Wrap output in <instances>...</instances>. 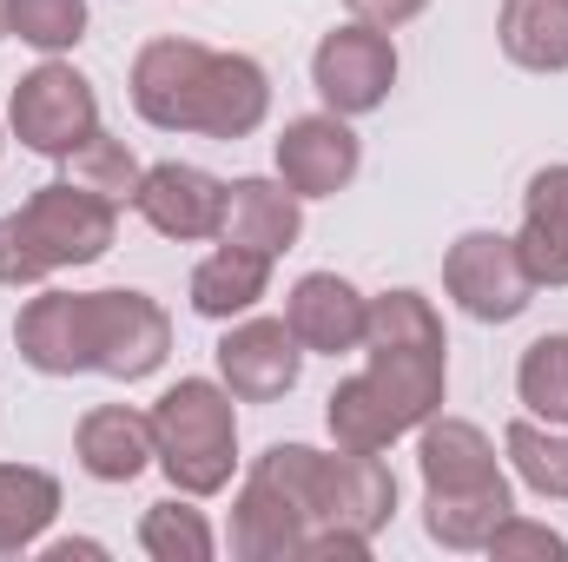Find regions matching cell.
<instances>
[{
  "label": "cell",
  "instance_id": "obj_1",
  "mask_svg": "<svg viewBox=\"0 0 568 562\" xmlns=\"http://www.w3.org/2000/svg\"><path fill=\"white\" fill-rule=\"evenodd\" d=\"M113 239H120V205L93 199L73 179L33 185L0 219V284L7 291H27V284H47L53 272L100 265L113 252Z\"/></svg>",
  "mask_w": 568,
  "mask_h": 562
},
{
  "label": "cell",
  "instance_id": "obj_2",
  "mask_svg": "<svg viewBox=\"0 0 568 562\" xmlns=\"http://www.w3.org/2000/svg\"><path fill=\"white\" fill-rule=\"evenodd\" d=\"M252 470L278 483L311 530H357V536H377V530L397 516V476H390V463L371 456V450L272 443Z\"/></svg>",
  "mask_w": 568,
  "mask_h": 562
},
{
  "label": "cell",
  "instance_id": "obj_3",
  "mask_svg": "<svg viewBox=\"0 0 568 562\" xmlns=\"http://www.w3.org/2000/svg\"><path fill=\"white\" fill-rule=\"evenodd\" d=\"M152 450L172 490L219 496L239 470V398L219 378H179L152 398Z\"/></svg>",
  "mask_w": 568,
  "mask_h": 562
},
{
  "label": "cell",
  "instance_id": "obj_4",
  "mask_svg": "<svg viewBox=\"0 0 568 562\" xmlns=\"http://www.w3.org/2000/svg\"><path fill=\"white\" fill-rule=\"evenodd\" d=\"M7 127L13 140L40 159H67L73 145H87L100 133V93L93 80L73 67V60H40L33 73L13 80V100H7Z\"/></svg>",
  "mask_w": 568,
  "mask_h": 562
},
{
  "label": "cell",
  "instance_id": "obj_5",
  "mask_svg": "<svg viewBox=\"0 0 568 562\" xmlns=\"http://www.w3.org/2000/svg\"><path fill=\"white\" fill-rule=\"evenodd\" d=\"M443 291L456 298V311L463 318H476V324H516L529 304H536V291L542 284L529 279V265H523V252H516V239L509 232H463L449 252H443Z\"/></svg>",
  "mask_w": 568,
  "mask_h": 562
},
{
  "label": "cell",
  "instance_id": "obj_6",
  "mask_svg": "<svg viewBox=\"0 0 568 562\" xmlns=\"http://www.w3.org/2000/svg\"><path fill=\"white\" fill-rule=\"evenodd\" d=\"M311 87L324 100V113L364 120L390 100L397 87V40L371 20H344L311 47Z\"/></svg>",
  "mask_w": 568,
  "mask_h": 562
},
{
  "label": "cell",
  "instance_id": "obj_7",
  "mask_svg": "<svg viewBox=\"0 0 568 562\" xmlns=\"http://www.w3.org/2000/svg\"><path fill=\"white\" fill-rule=\"evenodd\" d=\"M172 358V318L159 298H145L133 284H106L93 291V371L113 384H140Z\"/></svg>",
  "mask_w": 568,
  "mask_h": 562
},
{
  "label": "cell",
  "instance_id": "obj_8",
  "mask_svg": "<svg viewBox=\"0 0 568 562\" xmlns=\"http://www.w3.org/2000/svg\"><path fill=\"white\" fill-rule=\"evenodd\" d=\"M212 364H219V384L239 404H278V398L297 391V378H304V344L291 338L284 318H252L245 311L212 344Z\"/></svg>",
  "mask_w": 568,
  "mask_h": 562
},
{
  "label": "cell",
  "instance_id": "obj_9",
  "mask_svg": "<svg viewBox=\"0 0 568 562\" xmlns=\"http://www.w3.org/2000/svg\"><path fill=\"white\" fill-rule=\"evenodd\" d=\"M272 165L297 199H337L364 165V140L351 133L344 113H304L284 120V133L272 140Z\"/></svg>",
  "mask_w": 568,
  "mask_h": 562
},
{
  "label": "cell",
  "instance_id": "obj_10",
  "mask_svg": "<svg viewBox=\"0 0 568 562\" xmlns=\"http://www.w3.org/2000/svg\"><path fill=\"white\" fill-rule=\"evenodd\" d=\"M205 60H212V47H199V40H179V33L145 40L140 53H133V73H126L133 113H140L145 127H159V133H192Z\"/></svg>",
  "mask_w": 568,
  "mask_h": 562
},
{
  "label": "cell",
  "instance_id": "obj_11",
  "mask_svg": "<svg viewBox=\"0 0 568 562\" xmlns=\"http://www.w3.org/2000/svg\"><path fill=\"white\" fill-rule=\"evenodd\" d=\"M13 344L40 378H87L93 371V291H33L13 318Z\"/></svg>",
  "mask_w": 568,
  "mask_h": 562
},
{
  "label": "cell",
  "instance_id": "obj_12",
  "mask_svg": "<svg viewBox=\"0 0 568 562\" xmlns=\"http://www.w3.org/2000/svg\"><path fill=\"white\" fill-rule=\"evenodd\" d=\"M133 212H140L159 239H179V245L219 239V219H225V179H212L205 165H185V159H159V165H145Z\"/></svg>",
  "mask_w": 568,
  "mask_h": 562
},
{
  "label": "cell",
  "instance_id": "obj_13",
  "mask_svg": "<svg viewBox=\"0 0 568 562\" xmlns=\"http://www.w3.org/2000/svg\"><path fill=\"white\" fill-rule=\"evenodd\" d=\"M284 324L291 338L304 344V358H344V351H364V331H371V298L344 272H304V279L284 291Z\"/></svg>",
  "mask_w": 568,
  "mask_h": 562
},
{
  "label": "cell",
  "instance_id": "obj_14",
  "mask_svg": "<svg viewBox=\"0 0 568 562\" xmlns=\"http://www.w3.org/2000/svg\"><path fill=\"white\" fill-rule=\"evenodd\" d=\"M272 120V73L252 53H212L199 80V113L192 133L205 140H252Z\"/></svg>",
  "mask_w": 568,
  "mask_h": 562
},
{
  "label": "cell",
  "instance_id": "obj_15",
  "mask_svg": "<svg viewBox=\"0 0 568 562\" xmlns=\"http://www.w3.org/2000/svg\"><path fill=\"white\" fill-rule=\"evenodd\" d=\"M304 232V199L284 185V179H232L225 185V219H219V239L225 245H245V252H265L284 259Z\"/></svg>",
  "mask_w": 568,
  "mask_h": 562
},
{
  "label": "cell",
  "instance_id": "obj_16",
  "mask_svg": "<svg viewBox=\"0 0 568 562\" xmlns=\"http://www.w3.org/2000/svg\"><path fill=\"white\" fill-rule=\"evenodd\" d=\"M73 456L93 483H133L159 463L152 450V411H133V404H93L80 430H73Z\"/></svg>",
  "mask_w": 568,
  "mask_h": 562
},
{
  "label": "cell",
  "instance_id": "obj_17",
  "mask_svg": "<svg viewBox=\"0 0 568 562\" xmlns=\"http://www.w3.org/2000/svg\"><path fill=\"white\" fill-rule=\"evenodd\" d=\"M516 252L529 265V279L568 291V165H542L523 185V232Z\"/></svg>",
  "mask_w": 568,
  "mask_h": 562
},
{
  "label": "cell",
  "instance_id": "obj_18",
  "mask_svg": "<svg viewBox=\"0 0 568 562\" xmlns=\"http://www.w3.org/2000/svg\"><path fill=\"white\" fill-rule=\"evenodd\" d=\"M516 510V490L509 476H489V483H456V490H424V530L436 550H489V536L503 530V516Z\"/></svg>",
  "mask_w": 568,
  "mask_h": 562
},
{
  "label": "cell",
  "instance_id": "obj_19",
  "mask_svg": "<svg viewBox=\"0 0 568 562\" xmlns=\"http://www.w3.org/2000/svg\"><path fill=\"white\" fill-rule=\"evenodd\" d=\"M304 536L311 523L297 516V503L284 496L272 476H245L239 503H232V556L245 562H297L304 556Z\"/></svg>",
  "mask_w": 568,
  "mask_h": 562
},
{
  "label": "cell",
  "instance_id": "obj_20",
  "mask_svg": "<svg viewBox=\"0 0 568 562\" xmlns=\"http://www.w3.org/2000/svg\"><path fill=\"white\" fill-rule=\"evenodd\" d=\"M272 265H278V259H265V252H245V245H225V239H219V252H205V259L192 265L185 298H192V311H199V318L232 324V318L258 311V298L272 291Z\"/></svg>",
  "mask_w": 568,
  "mask_h": 562
},
{
  "label": "cell",
  "instance_id": "obj_21",
  "mask_svg": "<svg viewBox=\"0 0 568 562\" xmlns=\"http://www.w3.org/2000/svg\"><path fill=\"white\" fill-rule=\"evenodd\" d=\"M417 470H424V490H456V483L503 476L489 430L469 423V418H449V411H436L429 423H417Z\"/></svg>",
  "mask_w": 568,
  "mask_h": 562
},
{
  "label": "cell",
  "instance_id": "obj_22",
  "mask_svg": "<svg viewBox=\"0 0 568 562\" xmlns=\"http://www.w3.org/2000/svg\"><path fill=\"white\" fill-rule=\"evenodd\" d=\"M496 47L523 73H568V0H503Z\"/></svg>",
  "mask_w": 568,
  "mask_h": 562
},
{
  "label": "cell",
  "instance_id": "obj_23",
  "mask_svg": "<svg viewBox=\"0 0 568 562\" xmlns=\"http://www.w3.org/2000/svg\"><path fill=\"white\" fill-rule=\"evenodd\" d=\"M60 516V476L40 463H0V556L40 550Z\"/></svg>",
  "mask_w": 568,
  "mask_h": 562
},
{
  "label": "cell",
  "instance_id": "obj_24",
  "mask_svg": "<svg viewBox=\"0 0 568 562\" xmlns=\"http://www.w3.org/2000/svg\"><path fill=\"white\" fill-rule=\"evenodd\" d=\"M324 423H331V443L337 450H371V456H384L397 436H404V423L390 418V404L377 398V384L357 371V378H344L331 398H324Z\"/></svg>",
  "mask_w": 568,
  "mask_h": 562
},
{
  "label": "cell",
  "instance_id": "obj_25",
  "mask_svg": "<svg viewBox=\"0 0 568 562\" xmlns=\"http://www.w3.org/2000/svg\"><path fill=\"white\" fill-rule=\"evenodd\" d=\"M140 550H145L152 562H212V556H219V536H212V523H205L199 496L172 490L165 503H145V516H140Z\"/></svg>",
  "mask_w": 568,
  "mask_h": 562
},
{
  "label": "cell",
  "instance_id": "obj_26",
  "mask_svg": "<svg viewBox=\"0 0 568 562\" xmlns=\"http://www.w3.org/2000/svg\"><path fill=\"white\" fill-rule=\"evenodd\" d=\"M503 456L509 470L542 496V503H568V430L542 418H516L503 430Z\"/></svg>",
  "mask_w": 568,
  "mask_h": 562
},
{
  "label": "cell",
  "instance_id": "obj_27",
  "mask_svg": "<svg viewBox=\"0 0 568 562\" xmlns=\"http://www.w3.org/2000/svg\"><path fill=\"white\" fill-rule=\"evenodd\" d=\"M60 165H67V179H73V185H87V192H93V199H106V205H133V199H140V179H145L140 152H133L126 140H113L106 127H100L87 145H73Z\"/></svg>",
  "mask_w": 568,
  "mask_h": 562
},
{
  "label": "cell",
  "instance_id": "obj_28",
  "mask_svg": "<svg viewBox=\"0 0 568 562\" xmlns=\"http://www.w3.org/2000/svg\"><path fill=\"white\" fill-rule=\"evenodd\" d=\"M516 398H523L529 418L562 423L568 430V331H549V338H536V344L523 351V364H516Z\"/></svg>",
  "mask_w": 568,
  "mask_h": 562
},
{
  "label": "cell",
  "instance_id": "obj_29",
  "mask_svg": "<svg viewBox=\"0 0 568 562\" xmlns=\"http://www.w3.org/2000/svg\"><path fill=\"white\" fill-rule=\"evenodd\" d=\"M7 33L27 40L33 53H73L87 40V0H13L7 7Z\"/></svg>",
  "mask_w": 568,
  "mask_h": 562
},
{
  "label": "cell",
  "instance_id": "obj_30",
  "mask_svg": "<svg viewBox=\"0 0 568 562\" xmlns=\"http://www.w3.org/2000/svg\"><path fill=\"white\" fill-rule=\"evenodd\" d=\"M364 344H449V338H443V318H436V304H429L424 291L397 284V291H377L371 298Z\"/></svg>",
  "mask_w": 568,
  "mask_h": 562
},
{
  "label": "cell",
  "instance_id": "obj_31",
  "mask_svg": "<svg viewBox=\"0 0 568 562\" xmlns=\"http://www.w3.org/2000/svg\"><path fill=\"white\" fill-rule=\"evenodd\" d=\"M489 556L496 562H568V536L549 530V523H536V516H523V510H509L503 530L489 536Z\"/></svg>",
  "mask_w": 568,
  "mask_h": 562
},
{
  "label": "cell",
  "instance_id": "obj_32",
  "mask_svg": "<svg viewBox=\"0 0 568 562\" xmlns=\"http://www.w3.org/2000/svg\"><path fill=\"white\" fill-rule=\"evenodd\" d=\"M351 7V20H371V27H384V33H397V27H410L417 13H429V0H344Z\"/></svg>",
  "mask_w": 568,
  "mask_h": 562
},
{
  "label": "cell",
  "instance_id": "obj_33",
  "mask_svg": "<svg viewBox=\"0 0 568 562\" xmlns=\"http://www.w3.org/2000/svg\"><path fill=\"white\" fill-rule=\"evenodd\" d=\"M47 562H67V556H106V543H87V536H60V543H40Z\"/></svg>",
  "mask_w": 568,
  "mask_h": 562
},
{
  "label": "cell",
  "instance_id": "obj_34",
  "mask_svg": "<svg viewBox=\"0 0 568 562\" xmlns=\"http://www.w3.org/2000/svg\"><path fill=\"white\" fill-rule=\"evenodd\" d=\"M7 7H13V0H0V40H7Z\"/></svg>",
  "mask_w": 568,
  "mask_h": 562
},
{
  "label": "cell",
  "instance_id": "obj_35",
  "mask_svg": "<svg viewBox=\"0 0 568 562\" xmlns=\"http://www.w3.org/2000/svg\"><path fill=\"white\" fill-rule=\"evenodd\" d=\"M0 145H7V140H0Z\"/></svg>",
  "mask_w": 568,
  "mask_h": 562
}]
</instances>
